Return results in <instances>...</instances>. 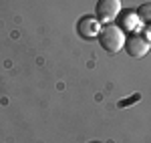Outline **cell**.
Returning a JSON list of instances; mask_svg holds the SVG:
<instances>
[{
	"instance_id": "277c9868",
	"label": "cell",
	"mask_w": 151,
	"mask_h": 143,
	"mask_svg": "<svg viewBox=\"0 0 151 143\" xmlns=\"http://www.w3.org/2000/svg\"><path fill=\"white\" fill-rule=\"evenodd\" d=\"M99 30H101L99 20L93 18V16H83L77 22V34L81 36L83 40H91L95 34H99Z\"/></svg>"
},
{
	"instance_id": "8992f818",
	"label": "cell",
	"mask_w": 151,
	"mask_h": 143,
	"mask_svg": "<svg viewBox=\"0 0 151 143\" xmlns=\"http://www.w3.org/2000/svg\"><path fill=\"white\" fill-rule=\"evenodd\" d=\"M135 101H139V95H133L131 99H127V101H125V99H123V101H119V107H121V109L129 107V105H131V103H135Z\"/></svg>"
},
{
	"instance_id": "6da1fadb",
	"label": "cell",
	"mask_w": 151,
	"mask_h": 143,
	"mask_svg": "<svg viewBox=\"0 0 151 143\" xmlns=\"http://www.w3.org/2000/svg\"><path fill=\"white\" fill-rule=\"evenodd\" d=\"M99 42H101L103 50L111 52V55H117L121 48L125 47V34L115 24H105L99 30Z\"/></svg>"
},
{
	"instance_id": "3957f363",
	"label": "cell",
	"mask_w": 151,
	"mask_h": 143,
	"mask_svg": "<svg viewBox=\"0 0 151 143\" xmlns=\"http://www.w3.org/2000/svg\"><path fill=\"white\" fill-rule=\"evenodd\" d=\"M121 10V0H97V20L101 22H111Z\"/></svg>"
},
{
	"instance_id": "7a4b0ae2",
	"label": "cell",
	"mask_w": 151,
	"mask_h": 143,
	"mask_svg": "<svg viewBox=\"0 0 151 143\" xmlns=\"http://www.w3.org/2000/svg\"><path fill=\"white\" fill-rule=\"evenodd\" d=\"M151 48V40L141 32H131L129 36H125V50L129 57L133 59H143Z\"/></svg>"
},
{
	"instance_id": "5b68a950",
	"label": "cell",
	"mask_w": 151,
	"mask_h": 143,
	"mask_svg": "<svg viewBox=\"0 0 151 143\" xmlns=\"http://www.w3.org/2000/svg\"><path fill=\"white\" fill-rule=\"evenodd\" d=\"M137 18H139L143 24L151 26V2H145L137 8Z\"/></svg>"
}]
</instances>
